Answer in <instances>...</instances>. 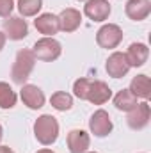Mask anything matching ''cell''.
Segmentation results:
<instances>
[{"instance_id": "13", "label": "cell", "mask_w": 151, "mask_h": 153, "mask_svg": "<svg viewBox=\"0 0 151 153\" xmlns=\"http://www.w3.org/2000/svg\"><path fill=\"white\" fill-rule=\"evenodd\" d=\"M124 13L133 22H142L151 13V0H128L124 5Z\"/></svg>"}, {"instance_id": "18", "label": "cell", "mask_w": 151, "mask_h": 153, "mask_svg": "<svg viewBox=\"0 0 151 153\" xmlns=\"http://www.w3.org/2000/svg\"><path fill=\"white\" fill-rule=\"evenodd\" d=\"M137 96L130 91V89H121L115 96H114V105L117 111H124V112H130L135 105H137Z\"/></svg>"}, {"instance_id": "2", "label": "cell", "mask_w": 151, "mask_h": 153, "mask_svg": "<svg viewBox=\"0 0 151 153\" xmlns=\"http://www.w3.org/2000/svg\"><path fill=\"white\" fill-rule=\"evenodd\" d=\"M34 135L43 146H50L59 137V121L52 114L39 116L34 123Z\"/></svg>"}, {"instance_id": "27", "label": "cell", "mask_w": 151, "mask_h": 153, "mask_svg": "<svg viewBox=\"0 0 151 153\" xmlns=\"http://www.w3.org/2000/svg\"><path fill=\"white\" fill-rule=\"evenodd\" d=\"M2 137H4V128H2V125H0V141H2Z\"/></svg>"}, {"instance_id": "4", "label": "cell", "mask_w": 151, "mask_h": 153, "mask_svg": "<svg viewBox=\"0 0 151 153\" xmlns=\"http://www.w3.org/2000/svg\"><path fill=\"white\" fill-rule=\"evenodd\" d=\"M121 41H123V30H121V27L115 25V23H105V25L100 27V30L96 32V43H98L101 48H107V50L117 48Z\"/></svg>"}, {"instance_id": "6", "label": "cell", "mask_w": 151, "mask_h": 153, "mask_svg": "<svg viewBox=\"0 0 151 153\" xmlns=\"http://www.w3.org/2000/svg\"><path fill=\"white\" fill-rule=\"evenodd\" d=\"M151 117V111H150V103L148 102H142V103H137L130 112H128V117H126V123L130 128L133 130H142L148 126Z\"/></svg>"}, {"instance_id": "28", "label": "cell", "mask_w": 151, "mask_h": 153, "mask_svg": "<svg viewBox=\"0 0 151 153\" xmlns=\"http://www.w3.org/2000/svg\"><path fill=\"white\" fill-rule=\"evenodd\" d=\"M85 153H96V152H85Z\"/></svg>"}, {"instance_id": "24", "label": "cell", "mask_w": 151, "mask_h": 153, "mask_svg": "<svg viewBox=\"0 0 151 153\" xmlns=\"http://www.w3.org/2000/svg\"><path fill=\"white\" fill-rule=\"evenodd\" d=\"M5 34H4V32H0V52H2V48H4V46H5Z\"/></svg>"}, {"instance_id": "19", "label": "cell", "mask_w": 151, "mask_h": 153, "mask_svg": "<svg viewBox=\"0 0 151 153\" xmlns=\"http://www.w3.org/2000/svg\"><path fill=\"white\" fill-rule=\"evenodd\" d=\"M50 103L55 111H61V112H66L73 107V96L64 93V91H57L50 96Z\"/></svg>"}, {"instance_id": "10", "label": "cell", "mask_w": 151, "mask_h": 153, "mask_svg": "<svg viewBox=\"0 0 151 153\" xmlns=\"http://www.w3.org/2000/svg\"><path fill=\"white\" fill-rule=\"evenodd\" d=\"M124 57H126L130 68H141V66L146 64V61L150 57V48L144 43H132L128 46Z\"/></svg>"}, {"instance_id": "5", "label": "cell", "mask_w": 151, "mask_h": 153, "mask_svg": "<svg viewBox=\"0 0 151 153\" xmlns=\"http://www.w3.org/2000/svg\"><path fill=\"white\" fill-rule=\"evenodd\" d=\"M112 128H114L112 119H110L109 112L103 111V109H98L89 119V130L96 137H107L112 132Z\"/></svg>"}, {"instance_id": "9", "label": "cell", "mask_w": 151, "mask_h": 153, "mask_svg": "<svg viewBox=\"0 0 151 153\" xmlns=\"http://www.w3.org/2000/svg\"><path fill=\"white\" fill-rule=\"evenodd\" d=\"M20 96H21L23 103H25L29 109H32V111L41 109V107L44 105V102H46L44 93L39 89L38 85H34V84H23V85H21Z\"/></svg>"}, {"instance_id": "8", "label": "cell", "mask_w": 151, "mask_h": 153, "mask_svg": "<svg viewBox=\"0 0 151 153\" xmlns=\"http://www.w3.org/2000/svg\"><path fill=\"white\" fill-rule=\"evenodd\" d=\"M109 0H87L84 5V14L93 22H105L110 16Z\"/></svg>"}, {"instance_id": "15", "label": "cell", "mask_w": 151, "mask_h": 153, "mask_svg": "<svg viewBox=\"0 0 151 153\" xmlns=\"http://www.w3.org/2000/svg\"><path fill=\"white\" fill-rule=\"evenodd\" d=\"M57 18H59V27L62 32H75L82 23V14L75 7H66L64 11H61Z\"/></svg>"}, {"instance_id": "25", "label": "cell", "mask_w": 151, "mask_h": 153, "mask_svg": "<svg viewBox=\"0 0 151 153\" xmlns=\"http://www.w3.org/2000/svg\"><path fill=\"white\" fill-rule=\"evenodd\" d=\"M0 153H14L9 146H0Z\"/></svg>"}, {"instance_id": "22", "label": "cell", "mask_w": 151, "mask_h": 153, "mask_svg": "<svg viewBox=\"0 0 151 153\" xmlns=\"http://www.w3.org/2000/svg\"><path fill=\"white\" fill-rule=\"evenodd\" d=\"M89 87H91V80L89 78H78L75 84H73V93H75L76 98L80 100H87V93H89Z\"/></svg>"}, {"instance_id": "17", "label": "cell", "mask_w": 151, "mask_h": 153, "mask_svg": "<svg viewBox=\"0 0 151 153\" xmlns=\"http://www.w3.org/2000/svg\"><path fill=\"white\" fill-rule=\"evenodd\" d=\"M130 91L137 96V98H142V100H150L151 96V82L148 75H137L132 78L130 82Z\"/></svg>"}, {"instance_id": "12", "label": "cell", "mask_w": 151, "mask_h": 153, "mask_svg": "<svg viewBox=\"0 0 151 153\" xmlns=\"http://www.w3.org/2000/svg\"><path fill=\"white\" fill-rule=\"evenodd\" d=\"M105 70L112 78H123L130 71V66H128V61H126L124 53L123 52H114L112 55L107 59Z\"/></svg>"}, {"instance_id": "16", "label": "cell", "mask_w": 151, "mask_h": 153, "mask_svg": "<svg viewBox=\"0 0 151 153\" xmlns=\"http://www.w3.org/2000/svg\"><path fill=\"white\" fill-rule=\"evenodd\" d=\"M91 146V137L85 130H71L68 134V150L71 153H85Z\"/></svg>"}, {"instance_id": "23", "label": "cell", "mask_w": 151, "mask_h": 153, "mask_svg": "<svg viewBox=\"0 0 151 153\" xmlns=\"http://www.w3.org/2000/svg\"><path fill=\"white\" fill-rule=\"evenodd\" d=\"M14 9V0H0V16L7 18Z\"/></svg>"}, {"instance_id": "11", "label": "cell", "mask_w": 151, "mask_h": 153, "mask_svg": "<svg viewBox=\"0 0 151 153\" xmlns=\"http://www.w3.org/2000/svg\"><path fill=\"white\" fill-rule=\"evenodd\" d=\"M112 98V89L103 80H91V87L87 93V100L94 105H103Z\"/></svg>"}, {"instance_id": "20", "label": "cell", "mask_w": 151, "mask_h": 153, "mask_svg": "<svg viewBox=\"0 0 151 153\" xmlns=\"http://www.w3.org/2000/svg\"><path fill=\"white\" fill-rule=\"evenodd\" d=\"M16 105V93L7 82H0V109H13Z\"/></svg>"}, {"instance_id": "1", "label": "cell", "mask_w": 151, "mask_h": 153, "mask_svg": "<svg viewBox=\"0 0 151 153\" xmlns=\"http://www.w3.org/2000/svg\"><path fill=\"white\" fill-rule=\"evenodd\" d=\"M34 64H36V57H34L32 50H27V48L18 50L16 59H14L13 68H11V78H13V82L18 84V85L27 84L29 76H30L32 70H34Z\"/></svg>"}, {"instance_id": "26", "label": "cell", "mask_w": 151, "mask_h": 153, "mask_svg": "<svg viewBox=\"0 0 151 153\" xmlns=\"http://www.w3.org/2000/svg\"><path fill=\"white\" fill-rule=\"evenodd\" d=\"M36 153H55V152H52V150H39V152Z\"/></svg>"}, {"instance_id": "7", "label": "cell", "mask_w": 151, "mask_h": 153, "mask_svg": "<svg viewBox=\"0 0 151 153\" xmlns=\"http://www.w3.org/2000/svg\"><path fill=\"white\" fill-rule=\"evenodd\" d=\"M4 34L13 41H20L29 36V25L20 16H7V20L4 22Z\"/></svg>"}, {"instance_id": "3", "label": "cell", "mask_w": 151, "mask_h": 153, "mask_svg": "<svg viewBox=\"0 0 151 153\" xmlns=\"http://www.w3.org/2000/svg\"><path fill=\"white\" fill-rule=\"evenodd\" d=\"M32 53H34V57H36L38 61L52 62V61H55V59L61 57V53H62V45H61L55 38H41L39 41L34 43Z\"/></svg>"}, {"instance_id": "21", "label": "cell", "mask_w": 151, "mask_h": 153, "mask_svg": "<svg viewBox=\"0 0 151 153\" xmlns=\"http://www.w3.org/2000/svg\"><path fill=\"white\" fill-rule=\"evenodd\" d=\"M43 7V0H18V11L21 16H36Z\"/></svg>"}, {"instance_id": "14", "label": "cell", "mask_w": 151, "mask_h": 153, "mask_svg": "<svg viewBox=\"0 0 151 153\" xmlns=\"http://www.w3.org/2000/svg\"><path fill=\"white\" fill-rule=\"evenodd\" d=\"M34 27L38 29V32L44 34L46 38H53V34H57L61 30L59 27V18L52 13H43L34 20Z\"/></svg>"}]
</instances>
